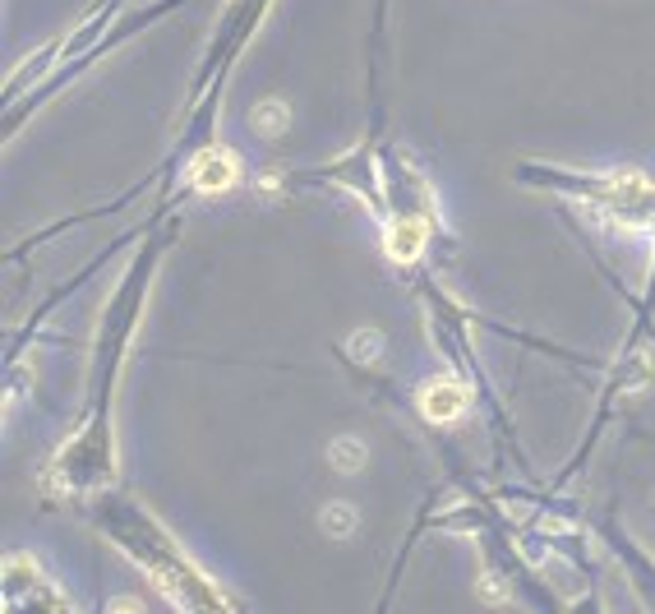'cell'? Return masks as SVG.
Listing matches in <instances>:
<instances>
[{
    "label": "cell",
    "instance_id": "6da1fadb",
    "mask_svg": "<svg viewBox=\"0 0 655 614\" xmlns=\"http://www.w3.org/2000/svg\"><path fill=\"white\" fill-rule=\"evenodd\" d=\"M466 407H471V388L462 379H434L420 388V411L429 421H457Z\"/></svg>",
    "mask_w": 655,
    "mask_h": 614
},
{
    "label": "cell",
    "instance_id": "7a4b0ae2",
    "mask_svg": "<svg viewBox=\"0 0 655 614\" xmlns=\"http://www.w3.org/2000/svg\"><path fill=\"white\" fill-rule=\"evenodd\" d=\"M236 176H240V167H236V157H231L227 148H203V153L194 157V167H190L194 190H203V194L231 190V185H236Z\"/></svg>",
    "mask_w": 655,
    "mask_h": 614
},
{
    "label": "cell",
    "instance_id": "3957f363",
    "mask_svg": "<svg viewBox=\"0 0 655 614\" xmlns=\"http://www.w3.org/2000/svg\"><path fill=\"white\" fill-rule=\"evenodd\" d=\"M429 241V227L416 222V217H397L393 227H388V254H393L397 264H411Z\"/></svg>",
    "mask_w": 655,
    "mask_h": 614
},
{
    "label": "cell",
    "instance_id": "277c9868",
    "mask_svg": "<svg viewBox=\"0 0 655 614\" xmlns=\"http://www.w3.org/2000/svg\"><path fill=\"white\" fill-rule=\"evenodd\" d=\"M328 462H333L337 471H365V462H370V448H365V439H356V434H342V439H333L328 444Z\"/></svg>",
    "mask_w": 655,
    "mask_h": 614
},
{
    "label": "cell",
    "instance_id": "5b68a950",
    "mask_svg": "<svg viewBox=\"0 0 655 614\" xmlns=\"http://www.w3.org/2000/svg\"><path fill=\"white\" fill-rule=\"evenodd\" d=\"M286 121H291L286 102H259V107H254V116H250V125H254L259 134H282Z\"/></svg>",
    "mask_w": 655,
    "mask_h": 614
},
{
    "label": "cell",
    "instance_id": "8992f818",
    "mask_svg": "<svg viewBox=\"0 0 655 614\" xmlns=\"http://www.w3.org/2000/svg\"><path fill=\"white\" fill-rule=\"evenodd\" d=\"M323 531L337 536V541L351 536V531H356V508H351V504H328V508H323Z\"/></svg>",
    "mask_w": 655,
    "mask_h": 614
},
{
    "label": "cell",
    "instance_id": "52a82bcc",
    "mask_svg": "<svg viewBox=\"0 0 655 614\" xmlns=\"http://www.w3.org/2000/svg\"><path fill=\"white\" fill-rule=\"evenodd\" d=\"M379 347H383V338L379 333H356V338H351V351H356V356H365V361H379Z\"/></svg>",
    "mask_w": 655,
    "mask_h": 614
}]
</instances>
